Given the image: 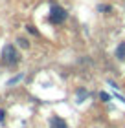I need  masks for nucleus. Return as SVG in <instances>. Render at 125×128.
I'll return each instance as SVG.
<instances>
[{
	"instance_id": "6",
	"label": "nucleus",
	"mask_w": 125,
	"mask_h": 128,
	"mask_svg": "<svg viewBox=\"0 0 125 128\" xmlns=\"http://www.w3.org/2000/svg\"><path fill=\"white\" fill-rule=\"evenodd\" d=\"M19 42H20V46H22V48H28V40H24V38H19Z\"/></svg>"
},
{
	"instance_id": "7",
	"label": "nucleus",
	"mask_w": 125,
	"mask_h": 128,
	"mask_svg": "<svg viewBox=\"0 0 125 128\" xmlns=\"http://www.w3.org/2000/svg\"><path fill=\"white\" fill-rule=\"evenodd\" d=\"M28 31H29V33H33V35H37V31H35V28H31V26H28Z\"/></svg>"
},
{
	"instance_id": "3",
	"label": "nucleus",
	"mask_w": 125,
	"mask_h": 128,
	"mask_svg": "<svg viewBox=\"0 0 125 128\" xmlns=\"http://www.w3.org/2000/svg\"><path fill=\"white\" fill-rule=\"evenodd\" d=\"M52 126H53V128H68V124L64 123L61 117H53V119H52Z\"/></svg>"
},
{
	"instance_id": "1",
	"label": "nucleus",
	"mask_w": 125,
	"mask_h": 128,
	"mask_svg": "<svg viewBox=\"0 0 125 128\" xmlns=\"http://www.w3.org/2000/svg\"><path fill=\"white\" fill-rule=\"evenodd\" d=\"M2 60L6 62V64H17L19 62V53H17V50L13 48V46H6V48L2 50Z\"/></svg>"
},
{
	"instance_id": "2",
	"label": "nucleus",
	"mask_w": 125,
	"mask_h": 128,
	"mask_svg": "<svg viewBox=\"0 0 125 128\" xmlns=\"http://www.w3.org/2000/svg\"><path fill=\"white\" fill-rule=\"evenodd\" d=\"M64 20H66V11H64L61 6H53L50 9V22L52 24H61Z\"/></svg>"
},
{
	"instance_id": "5",
	"label": "nucleus",
	"mask_w": 125,
	"mask_h": 128,
	"mask_svg": "<svg viewBox=\"0 0 125 128\" xmlns=\"http://www.w3.org/2000/svg\"><path fill=\"white\" fill-rule=\"evenodd\" d=\"M20 79H22V75H17L15 79H11V80H9V84H15V82H19Z\"/></svg>"
},
{
	"instance_id": "4",
	"label": "nucleus",
	"mask_w": 125,
	"mask_h": 128,
	"mask_svg": "<svg viewBox=\"0 0 125 128\" xmlns=\"http://www.w3.org/2000/svg\"><path fill=\"white\" fill-rule=\"evenodd\" d=\"M116 57H118L120 60H123V59H125V42H121V44L116 48Z\"/></svg>"
},
{
	"instance_id": "8",
	"label": "nucleus",
	"mask_w": 125,
	"mask_h": 128,
	"mask_svg": "<svg viewBox=\"0 0 125 128\" xmlns=\"http://www.w3.org/2000/svg\"><path fill=\"white\" fill-rule=\"evenodd\" d=\"M99 97H101V99H103V101H109V95H107V94H101Z\"/></svg>"
}]
</instances>
